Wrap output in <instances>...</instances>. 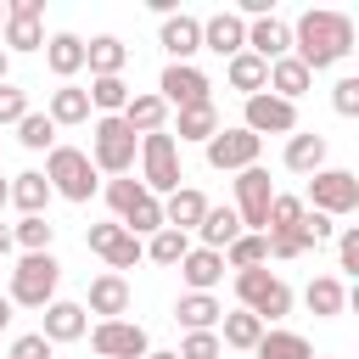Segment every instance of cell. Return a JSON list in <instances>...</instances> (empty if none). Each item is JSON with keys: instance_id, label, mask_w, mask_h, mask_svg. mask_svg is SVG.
<instances>
[{"instance_id": "obj_1", "label": "cell", "mask_w": 359, "mask_h": 359, "mask_svg": "<svg viewBox=\"0 0 359 359\" xmlns=\"http://www.w3.org/2000/svg\"><path fill=\"white\" fill-rule=\"evenodd\" d=\"M353 50V17H342V11H303L297 22H292V56L309 67V73H320V67H337L342 56Z\"/></svg>"}, {"instance_id": "obj_2", "label": "cell", "mask_w": 359, "mask_h": 359, "mask_svg": "<svg viewBox=\"0 0 359 359\" xmlns=\"http://www.w3.org/2000/svg\"><path fill=\"white\" fill-rule=\"evenodd\" d=\"M39 174H45V185H50V196H67V202H90V196L101 191L95 163H90L79 146H50Z\"/></svg>"}, {"instance_id": "obj_3", "label": "cell", "mask_w": 359, "mask_h": 359, "mask_svg": "<svg viewBox=\"0 0 359 359\" xmlns=\"http://www.w3.org/2000/svg\"><path fill=\"white\" fill-rule=\"evenodd\" d=\"M90 163H95V174H129L135 168V157H140V140L123 129V118H90V151H84Z\"/></svg>"}, {"instance_id": "obj_4", "label": "cell", "mask_w": 359, "mask_h": 359, "mask_svg": "<svg viewBox=\"0 0 359 359\" xmlns=\"http://www.w3.org/2000/svg\"><path fill=\"white\" fill-rule=\"evenodd\" d=\"M56 280H62V264L56 252H22L17 269H11V309H45L56 297Z\"/></svg>"}, {"instance_id": "obj_5", "label": "cell", "mask_w": 359, "mask_h": 359, "mask_svg": "<svg viewBox=\"0 0 359 359\" xmlns=\"http://www.w3.org/2000/svg\"><path fill=\"white\" fill-rule=\"evenodd\" d=\"M180 180H185V168H180V140H174L168 129L140 135V185H146L151 196H174Z\"/></svg>"}, {"instance_id": "obj_6", "label": "cell", "mask_w": 359, "mask_h": 359, "mask_svg": "<svg viewBox=\"0 0 359 359\" xmlns=\"http://www.w3.org/2000/svg\"><path fill=\"white\" fill-rule=\"evenodd\" d=\"M236 297L247 314H258L264 325H275L280 314H292V286L275 269H236Z\"/></svg>"}, {"instance_id": "obj_7", "label": "cell", "mask_w": 359, "mask_h": 359, "mask_svg": "<svg viewBox=\"0 0 359 359\" xmlns=\"http://www.w3.org/2000/svg\"><path fill=\"white\" fill-rule=\"evenodd\" d=\"M303 208H314L325 219H348L359 208V174L353 168H320V174H309Z\"/></svg>"}, {"instance_id": "obj_8", "label": "cell", "mask_w": 359, "mask_h": 359, "mask_svg": "<svg viewBox=\"0 0 359 359\" xmlns=\"http://www.w3.org/2000/svg\"><path fill=\"white\" fill-rule=\"evenodd\" d=\"M269 202H275V180H269V168H264V163L241 168V174H236V219H241V230L264 236V213H269Z\"/></svg>"}, {"instance_id": "obj_9", "label": "cell", "mask_w": 359, "mask_h": 359, "mask_svg": "<svg viewBox=\"0 0 359 359\" xmlns=\"http://www.w3.org/2000/svg\"><path fill=\"white\" fill-rule=\"evenodd\" d=\"M90 348H95L101 359H146V353H151V337H146V325H135V320H95V325H90Z\"/></svg>"}, {"instance_id": "obj_10", "label": "cell", "mask_w": 359, "mask_h": 359, "mask_svg": "<svg viewBox=\"0 0 359 359\" xmlns=\"http://www.w3.org/2000/svg\"><path fill=\"white\" fill-rule=\"evenodd\" d=\"M157 95H163V107H168V112H180V107L213 101V84H208V73H202L196 62H168V67H163V79H157Z\"/></svg>"}, {"instance_id": "obj_11", "label": "cell", "mask_w": 359, "mask_h": 359, "mask_svg": "<svg viewBox=\"0 0 359 359\" xmlns=\"http://www.w3.org/2000/svg\"><path fill=\"white\" fill-rule=\"evenodd\" d=\"M202 151H208V168H219V174H241V168H252V163H258L264 140H258V135H247L241 123H236V129H224V123H219V135H213Z\"/></svg>"}, {"instance_id": "obj_12", "label": "cell", "mask_w": 359, "mask_h": 359, "mask_svg": "<svg viewBox=\"0 0 359 359\" xmlns=\"http://www.w3.org/2000/svg\"><path fill=\"white\" fill-rule=\"evenodd\" d=\"M241 129L258 135V140H264V135H297V107L280 101V95H269V90H258V95H247Z\"/></svg>"}, {"instance_id": "obj_13", "label": "cell", "mask_w": 359, "mask_h": 359, "mask_svg": "<svg viewBox=\"0 0 359 359\" xmlns=\"http://www.w3.org/2000/svg\"><path fill=\"white\" fill-rule=\"evenodd\" d=\"M39 314H45V320H39V337H45L50 348L79 342V337L90 331V314H84V303H73V297H50Z\"/></svg>"}, {"instance_id": "obj_14", "label": "cell", "mask_w": 359, "mask_h": 359, "mask_svg": "<svg viewBox=\"0 0 359 359\" xmlns=\"http://www.w3.org/2000/svg\"><path fill=\"white\" fill-rule=\"evenodd\" d=\"M157 45L168 50V62H191V56L202 50V17H191V11H174V17H163V28H157Z\"/></svg>"}, {"instance_id": "obj_15", "label": "cell", "mask_w": 359, "mask_h": 359, "mask_svg": "<svg viewBox=\"0 0 359 359\" xmlns=\"http://www.w3.org/2000/svg\"><path fill=\"white\" fill-rule=\"evenodd\" d=\"M202 50H213V56H241L247 50V22L236 17V11H213V17H202Z\"/></svg>"}, {"instance_id": "obj_16", "label": "cell", "mask_w": 359, "mask_h": 359, "mask_svg": "<svg viewBox=\"0 0 359 359\" xmlns=\"http://www.w3.org/2000/svg\"><path fill=\"white\" fill-rule=\"evenodd\" d=\"M247 50H252L258 62H280V56H292V22H280L275 11L258 17V22H247Z\"/></svg>"}, {"instance_id": "obj_17", "label": "cell", "mask_w": 359, "mask_h": 359, "mask_svg": "<svg viewBox=\"0 0 359 359\" xmlns=\"http://www.w3.org/2000/svg\"><path fill=\"white\" fill-rule=\"evenodd\" d=\"M123 118V129L140 140V135H157V129H168V107H163V95L157 90H135L129 95V107L118 112Z\"/></svg>"}, {"instance_id": "obj_18", "label": "cell", "mask_w": 359, "mask_h": 359, "mask_svg": "<svg viewBox=\"0 0 359 359\" xmlns=\"http://www.w3.org/2000/svg\"><path fill=\"white\" fill-rule=\"evenodd\" d=\"M84 314H101V320H123L129 314V280L123 275H95L90 280V297H84Z\"/></svg>"}, {"instance_id": "obj_19", "label": "cell", "mask_w": 359, "mask_h": 359, "mask_svg": "<svg viewBox=\"0 0 359 359\" xmlns=\"http://www.w3.org/2000/svg\"><path fill=\"white\" fill-rule=\"evenodd\" d=\"M208 208H213V202H208L196 185H180L174 196H163V224H168V230H180V236H191V230L202 224V213H208Z\"/></svg>"}, {"instance_id": "obj_20", "label": "cell", "mask_w": 359, "mask_h": 359, "mask_svg": "<svg viewBox=\"0 0 359 359\" xmlns=\"http://www.w3.org/2000/svg\"><path fill=\"white\" fill-rule=\"evenodd\" d=\"M174 269H180L185 292H213V286L224 280V258H219L213 247H191V252H185V258L174 264Z\"/></svg>"}, {"instance_id": "obj_21", "label": "cell", "mask_w": 359, "mask_h": 359, "mask_svg": "<svg viewBox=\"0 0 359 359\" xmlns=\"http://www.w3.org/2000/svg\"><path fill=\"white\" fill-rule=\"evenodd\" d=\"M45 118H50L56 129L90 123L95 112H90V95H84V84H56V90H50V101H45Z\"/></svg>"}, {"instance_id": "obj_22", "label": "cell", "mask_w": 359, "mask_h": 359, "mask_svg": "<svg viewBox=\"0 0 359 359\" xmlns=\"http://www.w3.org/2000/svg\"><path fill=\"white\" fill-rule=\"evenodd\" d=\"M123 62H129V45H123L118 34H95V39L84 45V67H90V79H118Z\"/></svg>"}, {"instance_id": "obj_23", "label": "cell", "mask_w": 359, "mask_h": 359, "mask_svg": "<svg viewBox=\"0 0 359 359\" xmlns=\"http://www.w3.org/2000/svg\"><path fill=\"white\" fill-rule=\"evenodd\" d=\"M174 320H180L185 331H219V320H224V303H219L213 292H185V297L174 303Z\"/></svg>"}, {"instance_id": "obj_24", "label": "cell", "mask_w": 359, "mask_h": 359, "mask_svg": "<svg viewBox=\"0 0 359 359\" xmlns=\"http://www.w3.org/2000/svg\"><path fill=\"white\" fill-rule=\"evenodd\" d=\"M45 67H50L62 84H73V73H84V39H79V34H50V39H45Z\"/></svg>"}, {"instance_id": "obj_25", "label": "cell", "mask_w": 359, "mask_h": 359, "mask_svg": "<svg viewBox=\"0 0 359 359\" xmlns=\"http://www.w3.org/2000/svg\"><path fill=\"white\" fill-rule=\"evenodd\" d=\"M309 84H314V73L297 62V56H280V62H269V95H280V101H292L297 107V95H309Z\"/></svg>"}, {"instance_id": "obj_26", "label": "cell", "mask_w": 359, "mask_h": 359, "mask_svg": "<svg viewBox=\"0 0 359 359\" xmlns=\"http://www.w3.org/2000/svg\"><path fill=\"white\" fill-rule=\"evenodd\" d=\"M219 135V107L213 101H196V107H180V118H174V140L185 146V140H196V146H208Z\"/></svg>"}, {"instance_id": "obj_27", "label": "cell", "mask_w": 359, "mask_h": 359, "mask_svg": "<svg viewBox=\"0 0 359 359\" xmlns=\"http://www.w3.org/2000/svg\"><path fill=\"white\" fill-rule=\"evenodd\" d=\"M286 168L292 174H320L325 168V135H314V129L286 135Z\"/></svg>"}, {"instance_id": "obj_28", "label": "cell", "mask_w": 359, "mask_h": 359, "mask_svg": "<svg viewBox=\"0 0 359 359\" xmlns=\"http://www.w3.org/2000/svg\"><path fill=\"white\" fill-rule=\"evenodd\" d=\"M303 303H309V314H314V320H337V314L348 309V286H342L337 275H314V280H309V292H303Z\"/></svg>"}, {"instance_id": "obj_29", "label": "cell", "mask_w": 359, "mask_h": 359, "mask_svg": "<svg viewBox=\"0 0 359 359\" xmlns=\"http://www.w3.org/2000/svg\"><path fill=\"white\" fill-rule=\"evenodd\" d=\"M264 331H269V325H264L258 314H247V309H230V314L219 320V348H241V353H252Z\"/></svg>"}, {"instance_id": "obj_30", "label": "cell", "mask_w": 359, "mask_h": 359, "mask_svg": "<svg viewBox=\"0 0 359 359\" xmlns=\"http://www.w3.org/2000/svg\"><path fill=\"white\" fill-rule=\"evenodd\" d=\"M6 202H11L22 219H28V213H45V208H50V185H45V174H39V168H22V174L11 180V196H6Z\"/></svg>"}, {"instance_id": "obj_31", "label": "cell", "mask_w": 359, "mask_h": 359, "mask_svg": "<svg viewBox=\"0 0 359 359\" xmlns=\"http://www.w3.org/2000/svg\"><path fill=\"white\" fill-rule=\"evenodd\" d=\"M0 50H6V56H17V50H45V22H39V17H11V11H6Z\"/></svg>"}, {"instance_id": "obj_32", "label": "cell", "mask_w": 359, "mask_h": 359, "mask_svg": "<svg viewBox=\"0 0 359 359\" xmlns=\"http://www.w3.org/2000/svg\"><path fill=\"white\" fill-rule=\"evenodd\" d=\"M224 79H230V90H241V101H247V95H258V90L269 84V62H258L252 50H241V56L224 62Z\"/></svg>"}, {"instance_id": "obj_33", "label": "cell", "mask_w": 359, "mask_h": 359, "mask_svg": "<svg viewBox=\"0 0 359 359\" xmlns=\"http://www.w3.org/2000/svg\"><path fill=\"white\" fill-rule=\"evenodd\" d=\"M118 224H123V230H129L135 241H140V236H157V230H163V196L140 191V196H135V202L123 208V219H118Z\"/></svg>"}, {"instance_id": "obj_34", "label": "cell", "mask_w": 359, "mask_h": 359, "mask_svg": "<svg viewBox=\"0 0 359 359\" xmlns=\"http://www.w3.org/2000/svg\"><path fill=\"white\" fill-rule=\"evenodd\" d=\"M84 95H90V112H95V118H118V112L129 107V95H135V90H129V84H123V73H118V79H90V90H84Z\"/></svg>"}, {"instance_id": "obj_35", "label": "cell", "mask_w": 359, "mask_h": 359, "mask_svg": "<svg viewBox=\"0 0 359 359\" xmlns=\"http://www.w3.org/2000/svg\"><path fill=\"white\" fill-rule=\"evenodd\" d=\"M196 236H202V247L224 252V247L241 236V219H236V208H208V213H202V224H196Z\"/></svg>"}, {"instance_id": "obj_36", "label": "cell", "mask_w": 359, "mask_h": 359, "mask_svg": "<svg viewBox=\"0 0 359 359\" xmlns=\"http://www.w3.org/2000/svg\"><path fill=\"white\" fill-rule=\"evenodd\" d=\"M252 359H314V348H309V337H297V331H264L258 337V348H252Z\"/></svg>"}, {"instance_id": "obj_37", "label": "cell", "mask_w": 359, "mask_h": 359, "mask_svg": "<svg viewBox=\"0 0 359 359\" xmlns=\"http://www.w3.org/2000/svg\"><path fill=\"white\" fill-rule=\"evenodd\" d=\"M219 258H224V269H264V264H269V241L252 236V230H241Z\"/></svg>"}, {"instance_id": "obj_38", "label": "cell", "mask_w": 359, "mask_h": 359, "mask_svg": "<svg viewBox=\"0 0 359 359\" xmlns=\"http://www.w3.org/2000/svg\"><path fill=\"white\" fill-rule=\"evenodd\" d=\"M11 241H17L22 252H50V241H56L50 213H28V219H17V224H11Z\"/></svg>"}, {"instance_id": "obj_39", "label": "cell", "mask_w": 359, "mask_h": 359, "mask_svg": "<svg viewBox=\"0 0 359 359\" xmlns=\"http://www.w3.org/2000/svg\"><path fill=\"white\" fill-rule=\"evenodd\" d=\"M297 219H303V196L275 191V202H269V213H264V236H292Z\"/></svg>"}, {"instance_id": "obj_40", "label": "cell", "mask_w": 359, "mask_h": 359, "mask_svg": "<svg viewBox=\"0 0 359 359\" xmlns=\"http://www.w3.org/2000/svg\"><path fill=\"white\" fill-rule=\"evenodd\" d=\"M140 247H146V258H151V264L174 269V264H180V258L191 252V236H180V230H168V224H163V230H157V236H146Z\"/></svg>"}, {"instance_id": "obj_41", "label": "cell", "mask_w": 359, "mask_h": 359, "mask_svg": "<svg viewBox=\"0 0 359 359\" xmlns=\"http://www.w3.org/2000/svg\"><path fill=\"white\" fill-rule=\"evenodd\" d=\"M17 140H22L28 151H50V146H56V123H50L45 112H34V107H28V118L17 123Z\"/></svg>"}, {"instance_id": "obj_42", "label": "cell", "mask_w": 359, "mask_h": 359, "mask_svg": "<svg viewBox=\"0 0 359 359\" xmlns=\"http://www.w3.org/2000/svg\"><path fill=\"white\" fill-rule=\"evenodd\" d=\"M331 236H337V219H325V213L303 208V219H297V241H303V252H309V247H320V241H331Z\"/></svg>"}, {"instance_id": "obj_43", "label": "cell", "mask_w": 359, "mask_h": 359, "mask_svg": "<svg viewBox=\"0 0 359 359\" xmlns=\"http://www.w3.org/2000/svg\"><path fill=\"white\" fill-rule=\"evenodd\" d=\"M224 348H219V331H185L180 337V348H174V359H219Z\"/></svg>"}, {"instance_id": "obj_44", "label": "cell", "mask_w": 359, "mask_h": 359, "mask_svg": "<svg viewBox=\"0 0 359 359\" xmlns=\"http://www.w3.org/2000/svg\"><path fill=\"white\" fill-rule=\"evenodd\" d=\"M22 118H28V90H17V84L6 79V84H0V129H6V123L17 129Z\"/></svg>"}, {"instance_id": "obj_45", "label": "cell", "mask_w": 359, "mask_h": 359, "mask_svg": "<svg viewBox=\"0 0 359 359\" xmlns=\"http://www.w3.org/2000/svg\"><path fill=\"white\" fill-rule=\"evenodd\" d=\"M331 107H337V118H359V79L353 73L331 84Z\"/></svg>"}, {"instance_id": "obj_46", "label": "cell", "mask_w": 359, "mask_h": 359, "mask_svg": "<svg viewBox=\"0 0 359 359\" xmlns=\"http://www.w3.org/2000/svg\"><path fill=\"white\" fill-rule=\"evenodd\" d=\"M140 191H146L140 180H129V174H118V180H107V208H112V213L123 219V208H129V202H135Z\"/></svg>"}, {"instance_id": "obj_47", "label": "cell", "mask_w": 359, "mask_h": 359, "mask_svg": "<svg viewBox=\"0 0 359 359\" xmlns=\"http://www.w3.org/2000/svg\"><path fill=\"white\" fill-rule=\"evenodd\" d=\"M337 269L342 275H359V224L337 230Z\"/></svg>"}, {"instance_id": "obj_48", "label": "cell", "mask_w": 359, "mask_h": 359, "mask_svg": "<svg viewBox=\"0 0 359 359\" xmlns=\"http://www.w3.org/2000/svg\"><path fill=\"white\" fill-rule=\"evenodd\" d=\"M6 359H56V348L39 337V331H22V337H11V353Z\"/></svg>"}, {"instance_id": "obj_49", "label": "cell", "mask_w": 359, "mask_h": 359, "mask_svg": "<svg viewBox=\"0 0 359 359\" xmlns=\"http://www.w3.org/2000/svg\"><path fill=\"white\" fill-rule=\"evenodd\" d=\"M264 241H269V258H280V264H286V258H303L297 230H292V236H264Z\"/></svg>"}, {"instance_id": "obj_50", "label": "cell", "mask_w": 359, "mask_h": 359, "mask_svg": "<svg viewBox=\"0 0 359 359\" xmlns=\"http://www.w3.org/2000/svg\"><path fill=\"white\" fill-rule=\"evenodd\" d=\"M6 11H11V17H45V0H11Z\"/></svg>"}, {"instance_id": "obj_51", "label": "cell", "mask_w": 359, "mask_h": 359, "mask_svg": "<svg viewBox=\"0 0 359 359\" xmlns=\"http://www.w3.org/2000/svg\"><path fill=\"white\" fill-rule=\"evenodd\" d=\"M11 247H17V241H11V224H0V258H6Z\"/></svg>"}, {"instance_id": "obj_52", "label": "cell", "mask_w": 359, "mask_h": 359, "mask_svg": "<svg viewBox=\"0 0 359 359\" xmlns=\"http://www.w3.org/2000/svg\"><path fill=\"white\" fill-rule=\"evenodd\" d=\"M11 325V297H0V331Z\"/></svg>"}, {"instance_id": "obj_53", "label": "cell", "mask_w": 359, "mask_h": 359, "mask_svg": "<svg viewBox=\"0 0 359 359\" xmlns=\"http://www.w3.org/2000/svg\"><path fill=\"white\" fill-rule=\"evenodd\" d=\"M146 359H174V348H151V353H146Z\"/></svg>"}, {"instance_id": "obj_54", "label": "cell", "mask_w": 359, "mask_h": 359, "mask_svg": "<svg viewBox=\"0 0 359 359\" xmlns=\"http://www.w3.org/2000/svg\"><path fill=\"white\" fill-rule=\"evenodd\" d=\"M6 73H11V56H6V50H0V84H6Z\"/></svg>"}, {"instance_id": "obj_55", "label": "cell", "mask_w": 359, "mask_h": 359, "mask_svg": "<svg viewBox=\"0 0 359 359\" xmlns=\"http://www.w3.org/2000/svg\"><path fill=\"white\" fill-rule=\"evenodd\" d=\"M6 196H11V180H0V208H6Z\"/></svg>"}, {"instance_id": "obj_56", "label": "cell", "mask_w": 359, "mask_h": 359, "mask_svg": "<svg viewBox=\"0 0 359 359\" xmlns=\"http://www.w3.org/2000/svg\"><path fill=\"white\" fill-rule=\"evenodd\" d=\"M0 28H6V0H0Z\"/></svg>"}, {"instance_id": "obj_57", "label": "cell", "mask_w": 359, "mask_h": 359, "mask_svg": "<svg viewBox=\"0 0 359 359\" xmlns=\"http://www.w3.org/2000/svg\"><path fill=\"white\" fill-rule=\"evenodd\" d=\"M314 359H325V353H314Z\"/></svg>"}]
</instances>
